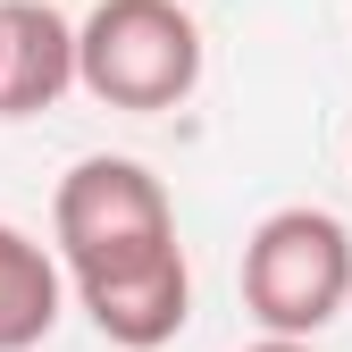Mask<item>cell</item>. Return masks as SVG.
I'll use <instances>...</instances> for the list:
<instances>
[{
  "mask_svg": "<svg viewBox=\"0 0 352 352\" xmlns=\"http://www.w3.org/2000/svg\"><path fill=\"white\" fill-rule=\"evenodd\" d=\"M76 67L101 109H185L201 84V25L185 0H93V17L76 25Z\"/></svg>",
  "mask_w": 352,
  "mask_h": 352,
  "instance_id": "cell-1",
  "label": "cell"
},
{
  "mask_svg": "<svg viewBox=\"0 0 352 352\" xmlns=\"http://www.w3.org/2000/svg\"><path fill=\"white\" fill-rule=\"evenodd\" d=\"M51 243L67 260V277H118V269H143V260L176 252V210H168V185L143 168V160H118V151H93L59 176L51 193Z\"/></svg>",
  "mask_w": 352,
  "mask_h": 352,
  "instance_id": "cell-2",
  "label": "cell"
},
{
  "mask_svg": "<svg viewBox=\"0 0 352 352\" xmlns=\"http://www.w3.org/2000/svg\"><path fill=\"white\" fill-rule=\"evenodd\" d=\"M352 302V227L336 210L285 201L243 243V311L260 336H319Z\"/></svg>",
  "mask_w": 352,
  "mask_h": 352,
  "instance_id": "cell-3",
  "label": "cell"
},
{
  "mask_svg": "<svg viewBox=\"0 0 352 352\" xmlns=\"http://www.w3.org/2000/svg\"><path fill=\"white\" fill-rule=\"evenodd\" d=\"M76 302L93 311V327H101L118 352H160V344L185 336V319H193V260H185V243H176V252L143 260V269L84 277Z\"/></svg>",
  "mask_w": 352,
  "mask_h": 352,
  "instance_id": "cell-4",
  "label": "cell"
},
{
  "mask_svg": "<svg viewBox=\"0 0 352 352\" xmlns=\"http://www.w3.org/2000/svg\"><path fill=\"white\" fill-rule=\"evenodd\" d=\"M76 84V25L51 0H0V118H42Z\"/></svg>",
  "mask_w": 352,
  "mask_h": 352,
  "instance_id": "cell-5",
  "label": "cell"
},
{
  "mask_svg": "<svg viewBox=\"0 0 352 352\" xmlns=\"http://www.w3.org/2000/svg\"><path fill=\"white\" fill-rule=\"evenodd\" d=\"M67 260L59 243H34L25 227L0 218V352H34L67 311Z\"/></svg>",
  "mask_w": 352,
  "mask_h": 352,
  "instance_id": "cell-6",
  "label": "cell"
},
{
  "mask_svg": "<svg viewBox=\"0 0 352 352\" xmlns=\"http://www.w3.org/2000/svg\"><path fill=\"white\" fill-rule=\"evenodd\" d=\"M243 352H311V336H260V344H243Z\"/></svg>",
  "mask_w": 352,
  "mask_h": 352,
  "instance_id": "cell-7",
  "label": "cell"
}]
</instances>
